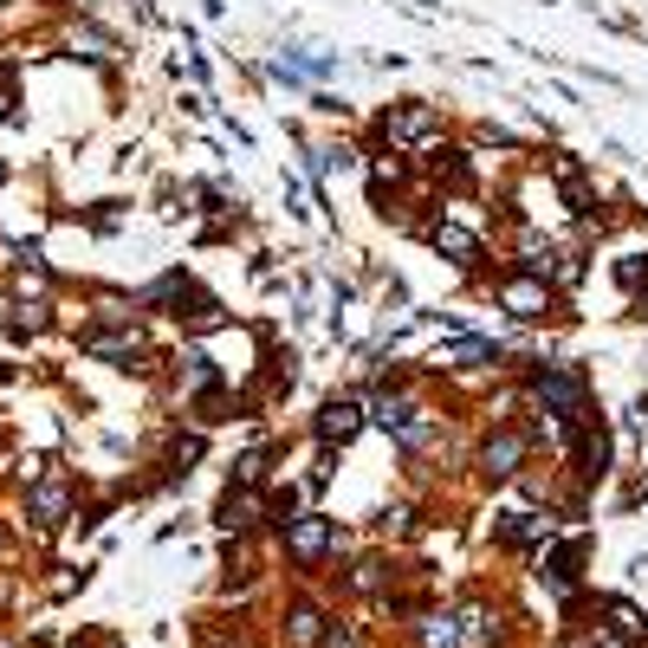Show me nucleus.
I'll list each match as a JSON object with an SVG mask.
<instances>
[{
    "label": "nucleus",
    "instance_id": "obj_1",
    "mask_svg": "<svg viewBox=\"0 0 648 648\" xmlns=\"http://www.w3.org/2000/svg\"><path fill=\"white\" fill-rule=\"evenodd\" d=\"M331 545H338V532H331V519H318V512L286 526V551H292L299 565H318V558H325Z\"/></svg>",
    "mask_w": 648,
    "mask_h": 648
},
{
    "label": "nucleus",
    "instance_id": "obj_2",
    "mask_svg": "<svg viewBox=\"0 0 648 648\" xmlns=\"http://www.w3.org/2000/svg\"><path fill=\"white\" fill-rule=\"evenodd\" d=\"M519 460H526V435H519V428H494L487 448H480V467H487L494 480H506V473H519Z\"/></svg>",
    "mask_w": 648,
    "mask_h": 648
},
{
    "label": "nucleus",
    "instance_id": "obj_3",
    "mask_svg": "<svg viewBox=\"0 0 648 648\" xmlns=\"http://www.w3.org/2000/svg\"><path fill=\"white\" fill-rule=\"evenodd\" d=\"M538 396H545L565 421H584V382H577L571 370H538Z\"/></svg>",
    "mask_w": 648,
    "mask_h": 648
},
{
    "label": "nucleus",
    "instance_id": "obj_4",
    "mask_svg": "<svg viewBox=\"0 0 648 648\" xmlns=\"http://www.w3.org/2000/svg\"><path fill=\"white\" fill-rule=\"evenodd\" d=\"M499 306L512 311V318H545L551 292H545V279H499Z\"/></svg>",
    "mask_w": 648,
    "mask_h": 648
},
{
    "label": "nucleus",
    "instance_id": "obj_5",
    "mask_svg": "<svg viewBox=\"0 0 648 648\" xmlns=\"http://www.w3.org/2000/svg\"><path fill=\"white\" fill-rule=\"evenodd\" d=\"M357 428H363V409H357L350 396H331V402L318 409V441H338V448H343Z\"/></svg>",
    "mask_w": 648,
    "mask_h": 648
},
{
    "label": "nucleus",
    "instance_id": "obj_6",
    "mask_svg": "<svg viewBox=\"0 0 648 648\" xmlns=\"http://www.w3.org/2000/svg\"><path fill=\"white\" fill-rule=\"evenodd\" d=\"M428 130H435V111L428 104H402L396 117H382V137H396V143H416Z\"/></svg>",
    "mask_w": 648,
    "mask_h": 648
},
{
    "label": "nucleus",
    "instance_id": "obj_7",
    "mask_svg": "<svg viewBox=\"0 0 648 648\" xmlns=\"http://www.w3.org/2000/svg\"><path fill=\"white\" fill-rule=\"evenodd\" d=\"M84 350H91V357H117V363H130L143 343H137V331H91V338H84Z\"/></svg>",
    "mask_w": 648,
    "mask_h": 648
},
{
    "label": "nucleus",
    "instance_id": "obj_8",
    "mask_svg": "<svg viewBox=\"0 0 648 648\" xmlns=\"http://www.w3.org/2000/svg\"><path fill=\"white\" fill-rule=\"evenodd\" d=\"M499 538H506V545H545V538H551V526H545V519H532V512H506V519H499Z\"/></svg>",
    "mask_w": 648,
    "mask_h": 648
},
{
    "label": "nucleus",
    "instance_id": "obj_9",
    "mask_svg": "<svg viewBox=\"0 0 648 648\" xmlns=\"http://www.w3.org/2000/svg\"><path fill=\"white\" fill-rule=\"evenodd\" d=\"M66 499H72V487H66V480H46V487H33V519H39V526H59Z\"/></svg>",
    "mask_w": 648,
    "mask_h": 648
},
{
    "label": "nucleus",
    "instance_id": "obj_10",
    "mask_svg": "<svg viewBox=\"0 0 648 648\" xmlns=\"http://www.w3.org/2000/svg\"><path fill=\"white\" fill-rule=\"evenodd\" d=\"M318 622H325V616L311 610V604H292V616H286V636H292V648H318Z\"/></svg>",
    "mask_w": 648,
    "mask_h": 648
},
{
    "label": "nucleus",
    "instance_id": "obj_11",
    "mask_svg": "<svg viewBox=\"0 0 648 648\" xmlns=\"http://www.w3.org/2000/svg\"><path fill=\"white\" fill-rule=\"evenodd\" d=\"M253 519H260V499H253V494H228V499H221V526H228V532L253 526Z\"/></svg>",
    "mask_w": 648,
    "mask_h": 648
},
{
    "label": "nucleus",
    "instance_id": "obj_12",
    "mask_svg": "<svg viewBox=\"0 0 648 648\" xmlns=\"http://www.w3.org/2000/svg\"><path fill=\"white\" fill-rule=\"evenodd\" d=\"M435 247H448L460 267H473V260H480V240H473V233H460V228H435Z\"/></svg>",
    "mask_w": 648,
    "mask_h": 648
},
{
    "label": "nucleus",
    "instance_id": "obj_13",
    "mask_svg": "<svg viewBox=\"0 0 648 648\" xmlns=\"http://www.w3.org/2000/svg\"><path fill=\"white\" fill-rule=\"evenodd\" d=\"M421 648H460V629H455V616H435V622L421 629Z\"/></svg>",
    "mask_w": 648,
    "mask_h": 648
},
{
    "label": "nucleus",
    "instance_id": "obj_14",
    "mask_svg": "<svg viewBox=\"0 0 648 648\" xmlns=\"http://www.w3.org/2000/svg\"><path fill=\"white\" fill-rule=\"evenodd\" d=\"M545 577H551V584L565 590V584L577 577V545H565V551H551V565H545Z\"/></svg>",
    "mask_w": 648,
    "mask_h": 648
},
{
    "label": "nucleus",
    "instance_id": "obj_15",
    "mask_svg": "<svg viewBox=\"0 0 648 648\" xmlns=\"http://www.w3.org/2000/svg\"><path fill=\"white\" fill-rule=\"evenodd\" d=\"M396 182H402V169H396V162H377V169H370V189H377V195H389Z\"/></svg>",
    "mask_w": 648,
    "mask_h": 648
},
{
    "label": "nucleus",
    "instance_id": "obj_16",
    "mask_svg": "<svg viewBox=\"0 0 648 648\" xmlns=\"http://www.w3.org/2000/svg\"><path fill=\"white\" fill-rule=\"evenodd\" d=\"M350 584H357V590H377V584H382V565H377V558H363V565H357V577H350Z\"/></svg>",
    "mask_w": 648,
    "mask_h": 648
},
{
    "label": "nucleus",
    "instance_id": "obj_17",
    "mask_svg": "<svg viewBox=\"0 0 648 648\" xmlns=\"http://www.w3.org/2000/svg\"><path fill=\"white\" fill-rule=\"evenodd\" d=\"M13 111V91H7V78H0V117Z\"/></svg>",
    "mask_w": 648,
    "mask_h": 648
},
{
    "label": "nucleus",
    "instance_id": "obj_18",
    "mask_svg": "<svg viewBox=\"0 0 648 648\" xmlns=\"http://www.w3.org/2000/svg\"><path fill=\"white\" fill-rule=\"evenodd\" d=\"M0 648H13V642H0Z\"/></svg>",
    "mask_w": 648,
    "mask_h": 648
}]
</instances>
